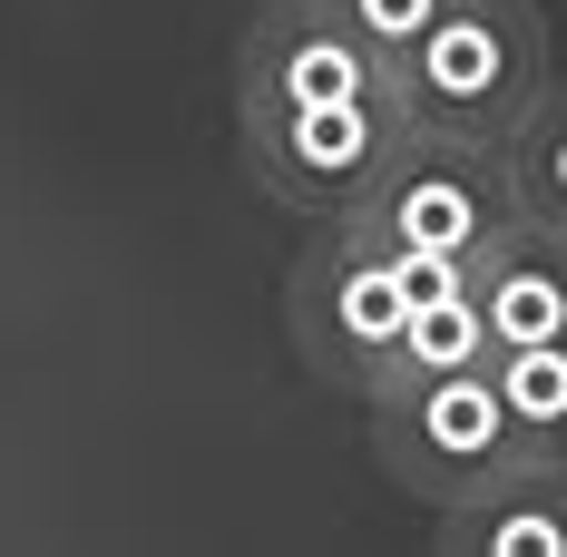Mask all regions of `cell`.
Here are the masks:
<instances>
[{"label":"cell","instance_id":"cell-4","mask_svg":"<svg viewBox=\"0 0 567 557\" xmlns=\"http://www.w3.org/2000/svg\"><path fill=\"white\" fill-rule=\"evenodd\" d=\"M352 225H362L392 265H489L509 235H528L518 186H509V157L421 147V137H401L392 176L372 186V206H362Z\"/></svg>","mask_w":567,"mask_h":557},{"label":"cell","instance_id":"cell-12","mask_svg":"<svg viewBox=\"0 0 567 557\" xmlns=\"http://www.w3.org/2000/svg\"><path fill=\"white\" fill-rule=\"evenodd\" d=\"M323 10H333L342 30H352L362 50L382 59V69H401V59L421 50V40H431V30L451 20L460 0H323Z\"/></svg>","mask_w":567,"mask_h":557},{"label":"cell","instance_id":"cell-6","mask_svg":"<svg viewBox=\"0 0 567 557\" xmlns=\"http://www.w3.org/2000/svg\"><path fill=\"white\" fill-rule=\"evenodd\" d=\"M392 99V69L323 0H265L235 40V117L245 109H362Z\"/></svg>","mask_w":567,"mask_h":557},{"label":"cell","instance_id":"cell-7","mask_svg":"<svg viewBox=\"0 0 567 557\" xmlns=\"http://www.w3.org/2000/svg\"><path fill=\"white\" fill-rule=\"evenodd\" d=\"M480 323H489V352H558L567 342V245L548 235H509L480 283H470Z\"/></svg>","mask_w":567,"mask_h":557},{"label":"cell","instance_id":"cell-9","mask_svg":"<svg viewBox=\"0 0 567 557\" xmlns=\"http://www.w3.org/2000/svg\"><path fill=\"white\" fill-rule=\"evenodd\" d=\"M489 391H499V411L518 431V460L538 479H567V342L558 352H499Z\"/></svg>","mask_w":567,"mask_h":557},{"label":"cell","instance_id":"cell-3","mask_svg":"<svg viewBox=\"0 0 567 557\" xmlns=\"http://www.w3.org/2000/svg\"><path fill=\"white\" fill-rule=\"evenodd\" d=\"M401 323H411L401 265L362 235V225H323V235L293 255V275H284V333H293L303 372H313L323 391L372 401V391L392 382Z\"/></svg>","mask_w":567,"mask_h":557},{"label":"cell","instance_id":"cell-5","mask_svg":"<svg viewBox=\"0 0 567 557\" xmlns=\"http://www.w3.org/2000/svg\"><path fill=\"white\" fill-rule=\"evenodd\" d=\"M235 147H245L255 196H275L284 216L352 225L401 157V117H392V99H362V109H245Z\"/></svg>","mask_w":567,"mask_h":557},{"label":"cell","instance_id":"cell-8","mask_svg":"<svg viewBox=\"0 0 567 557\" xmlns=\"http://www.w3.org/2000/svg\"><path fill=\"white\" fill-rule=\"evenodd\" d=\"M431 557H567V479H509L499 499H470L431 528Z\"/></svg>","mask_w":567,"mask_h":557},{"label":"cell","instance_id":"cell-1","mask_svg":"<svg viewBox=\"0 0 567 557\" xmlns=\"http://www.w3.org/2000/svg\"><path fill=\"white\" fill-rule=\"evenodd\" d=\"M548 20L538 0H460L451 20L392 69V117L421 147H470L509 157L518 127L548 99Z\"/></svg>","mask_w":567,"mask_h":557},{"label":"cell","instance_id":"cell-11","mask_svg":"<svg viewBox=\"0 0 567 557\" xmlns=\"http://www.w3.org/2000/svg\"><path fill=\"white\" fill-rule=\"evenodd\" d=\"M489 323L480 303H431L401 323V352H392V382H451V372H489Z\"/></svg>","mask_w":567,"mask_h":557},{"label":"cell","instance_id":"cell-10","mask_svg":"<svg viewBox=\"0 0 567 557\" xmlns=\"http://www.w3.org/2000/svg\"><path fill=\"white\" fill-rule=\"evenodd\" d=\"M509 186H518V216H528V235L567 245V79H548L538 117L518 127V147H509Z\"/></svg>","mask_w":567,"mask_h":557},{"label":"cell","instance_id":"cell-2","mask_svg":"<svg viewBox=\"0 0 567 557\" xmlns=\"http://www.w3.org/2000/svg\"><path fill=\"white\" fill-rule=\"evenodd\" d=\"M372 460L401 499L421 508H470V499H499L509 479H528L518 460V431L499 411L489 372H451V382H382L372 401Z\"/></svg>","mask_w":567,"mask_h":557}]
</instances>
